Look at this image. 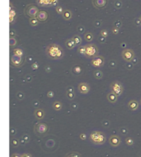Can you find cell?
Masks as SVG:
<instances>
[{
    "instance_id": "55",
    "label": "cell",
    "mask_w": 141,
    "mask_h": 157,
    "mask_svg": "<svg viewBox=\"0 0 141 157\" xmlns=\"http://www.w3.org/2000/svg\"><path fill=\"white\" fill-rule=\"evenodd\" d=\"M26 60H27V62H31V61H33V57L31 56H29L26 57Z\"/></svg>"
},
{
    "instance_id": "19",
    "label": "cell",
    "mask_w": 141,
    "mask_h": 157,
    "mask_svg": "<svg viewBox=\"0 0 141 157\" xmlns=\"http://www.w3.org/2000/svg\"><path fill=\"white\" fill-rule=\"evenodd\" d=\"M127 106L130 111H136L137 109L139 108V103L136 100L132 99L128 103Z\"/></svg>"
},
{
    "instance_id": "54",
    "label": "cell",
    "mask_w": 141,
    "mask_h": 157,
    "mask_svg": "<svg viewBox=\"0 0 141 157\" xmlns=\"http://www.w3.org/2000/svg\"><path fill=\"white\" fill-rule=\"evenodd\" d=\"M101 21H96L95 23H94V26H96V27H99V26H101Z\"/></svg>"
},
{
    "instance_id": "59",
    "label": "cell",
    "mask_w": 141,
    "mask_h": 157,
    "mask_svg": "<svg viewBox=\"0 0 141 157\" xmlns=\"http://www.w3.org/2000/svg\"><path fill=\"white\" fill-rule=\"evenodd\" d=\"M45 70L49 73V72H50V68H46V67H45Z\"/></svg>"
},
{
    "instance_id": "7",
    "label": "cell",
    "mask_w": 141,
    "mask_h": 157,
    "mask_svg": "<svg viewBox=\"0 0 141 157\" xmlns=\"http://www.w3.org/2000/svg\"><path fill=\"white\" fill-rule=\"evenodd\" d=\"M135 54L132 49H124L121 52V57L126 62H131L135 59Z\"/></svg>"
},
{
    "instance_id": "36",
    "label": "cell",
    "mask_w": 141,
    "mask_h": 157,
    "mask_svg": "<svg viewBox=\"0 0 141 157\" xmlns=\"http://www.w3.org/2000/svg\"><path fill=\"white\" fill-rule=\"evenodd\" d=\"M64 157H82V156L78 152H70L67 154Z\"/></svg>"
},
{
    "instance_id": "21",
    "label": "cell",
    "mask_w": 141,
    "mask_h": 157,
    "mask_svg": "<svg viewBox=\"0 0 141 157\" xmlns=\"http://www.w3.org/2000/svg\"><path fill=\"white\" fill-rule=\"evenodd\" d=\"M62 17H63V18H64V20L69 21V20H70L72 17H73V13L71 12L70 10H69V9H64V13L62 14Z\"/></svg>"
},
{
    "instance_id": "48",
    "label": "cell",
    "mask_w": 141,
    "mask_h": 157,
    "mask_svg": "<svg viewBox=\"0 0 141 157\" xmlns=\"http://www.w3.org/2000/svg\"><path fill=\"white\" fill-rule=\"evenodd\" d=\"M16 134H17V129H15V128H13V127H12V128L10 129V135L13 136H15Z\"/></svg>"
},
{
    "instance_id": "15",
    "label": "cell",
    "mask_w": 141,
    "mask_h": 157,
    "mask_svg": "<svg viewBox=\"0 0 141 157\" xmlns=\"http://www.w3.org/2000/svg\"><path fill=\"white\" fill-rule=\"evenodd\" d=\"M75 96H76V94H75L74 88V87L69 86L66 89L67 98H68L69 100H74L75 98Z\"/></svg>"
},
{
    "instance_id": "53",
    "label": "cell",
    "mask_w": 141,
    "mask_h": 157,
    "mask_svg": "<svg viewBox=\"0 0 141 157\" xmlns=\"http://www.w3.org/2000/svg\"><path fill=\"white\" fill-rule=\"evenodd\" d=\"M127 63H129V64L125 66L126 69H127V70H132L133 67H134V65H133V64H130V62H127Z\"/></svg>"
},
{
    "instance_id": "49",
    "label": "cell",
    "mask_w": 141,
    "mask_h": 157,
    "mask_svg": "<svg viewBox=\"0 0 141 157\" xmlns=\"http://www.w3.org/2000/svg\"><path fill=\"white\" fill-rule=\"evenodd\" d=\"M120 132H121V134L122 135H125V134H127V129H125V127H122V128H120Z\"/></svg>"
},
{
    "instance_id": "34",
    "label": "cell",
    "mask_w": 141,
    "mask_h": 157,
    "mask_svg": "<svg viewBox=\"0 0 141 157\" xmlns=\"http://www.w3.org/2000/svg\"><path fill=\"white\" fill-rule=\"evenodd\" d=\"M19 145H20V140L17 139V138H13V139L12 140V146H13V147L16 148V147H18Z\"/></svg>"
},
{
    "instance_id": "12",
    "label": "cell",
    "mask_w": 141,
    "mask_h": 157,
    "mask_svg": "<svg viewBox=\"0 0 141 157\" xmlns=\"http://www.w3.org/2000/svg\"><path fill=\"white\" fill-rule=\"evenodd\" d=\"M17 16H18V13H17L16 9L13 6L12 3H10V9H9V22H10V24H13L16 22Z\"/></svg>"
},
{
    "instance_id": "42",
    "label": "cell",
    "mask_w": 141,
    "mask_h": 157,
    "mask_svg": "<svg viewBox=\"0 0 141 157\" xmlns=\"http://www.w3.org/2000/svg\"><path fill=\"white\" fill-rule=\"evenodd\" d=\"M119 31L120 28H118V27H116V26H115L111 28V31H112V33H113L114 35H117V34L119 33Z\"/></svg>"
},
{
    "instance_id": "5",
    "label": "cell",
    "mask_w": 141,
    "mask_h": 157,
    "mask_svg": "<svg viewBox=\"0 0 141 157\" xmlns=\"http://www.w3.org/2000/svg\"><path fill=\"white\" fill-rule=\"evenodd\" d=\"M110 88L112 93H114L115 94H116L117 96H120L124 92V87L122 83L120 81H113L112 83L110 84Z\"/></svg>"
},
{
    "instance_id": "46",
    "label": "cell",
    "mask_w": 141,
    "mask_h": 157,
    "mask_svg": "<svg viewBox=\"0 0 141 157\" xmlns=\"http://www.w3.org/2000/svg\"><path fill=\"white\" fill-rule=\"evenodd\" d=\"M121 25H122V22H121L120 20H116L114 23V26H116V27H118V28H120V27L121 26Z\"/></svg>"
},
{
    "instance_id": "56",
    "label": "cell",
    "mask_w": 141,
    "mask_h": 157,
    "mask_svg": "<svg viewBox=\"0 0 141 157\" xmlns=\"http://www.w3.org/2000/svg\"><path fill=\"white\" fill-rule=\"evenodd\" d=\"M22 157H32V156L29 153H24L22 155Z\"/></svg>"
},
{
    "instance_id": "27",
    "label": "cell",
    "mask_w": 141,
    "mask_h": 157,
    "mask_svg": "<svg viewBox=\"0 0 141 157\" xmlns=\"http://www.w3.org/2000/svg\"><path fill=\"white\" fill-rule=\"evenodd\" d=\"M93 75H94L95 78L101 79V78L103 77V73H102V71H101L100 70H96L93 71Z\"/></svg>"
},
{
    "instance_id": "39",
    "label": "cell",
    "mask_w": 141,
    "mask_h": 157,
    "mask_svg": "<svg viewBox=\"0 0 141 157\" xmlns=\"http://www.w3.org/2000/svg\"><path fill=\"white\" fill-rule=\"evenodd\" d=\"M108 35H109V33H108V31H107V30H106V29H102V30L101 31V32H100V36H104V37H106V38L108 36Z\"/></svg>"
},
{
    "instance_id": "23",
    "label": "cell",
    "mask_w": 141,
    "mask_h": 157,
    "mask_svg": "<svg viewBox=\"0 0 141 157\" xmlns=\"http://www.w3.org/2000/svg\"><path fill=\"white\" fill-rule=\"evenodd\" d=\"M52 108L55 111H56V112H59V111H60L63 108V104H62L61 102H60V101H55L53 103V104H52Z\"/></svg>"
},
{
    "instance_id": "41",
    "label": "cell",
    "mask_w": 141,
    "mask_h": 157,
    "mask_svg": "<svg viewBox=\"0 0 141 157\" xmlns=\"http://www.w3.org/2000/svg\"><path fill=\"white\" fill-rule=\"evenodd\" d=\"M39 66H40V65H39V63H38V62H33V63H32V65H31V69L34 70H38Z\"/></svg>"
},
{
    "instance_id": "22",
    "label": "cell",
    "mask_w": 141,
    "mask_h": 157,
    "mask_svg": "<svg viewBox=\"0 0 141 157\" xmlns=\"http://www.w3.org/2000/svg\"><path fill=\"white\" fill-rule=\"evenodd\" d=\"M65 46H66V47L69 49V50H72V49L74 48L75 46H77L76 44H75L74 41L73 40V38L67 39L66 41H65Z\"/></svg>"
},
{
    "instance_id": "30",
    "label": "cell",
    "mask_w": 141,
    "mask_h": 157,
    "mask_svg": "<svg viewBox=\"0 0 141 157\" xmlns=\"http://www.w3.org/2000/svg\"><path fill=\"white\" fill-rule=\"evenodd\" d=\"M85 51H86V46H79L78 47V53L82 56H85Z\"/></svg>"
},
{
    "instance_id": "31",
    "label": "cell",
    "mask_w": 141,
    "mask_h": 157,
    "mask_svg": "<svg viewBox=\"0 0 141 157\" xmlns=\"http://www.w3.org/2000/svg\"><path fill=\"white\" fill-rule=\"evenodd\" d=\"M17 39L15 38V37H10V39H9V46H10V47H13L15 46L16 45H17Z\"/></svg>"
},
{
    "instance_id": "52",
    "label": "cell",
    "mask_w": 141,
    "mask_h": 157,
    "mask_svg": "<svg viewBox=\"0 0 141 157\" xmlns=\"http://www.w3.org/2000/svg\"><path fill=\"white\" fill-rule=\"evenodd\" d=\"M79 138L81 140H83V141H84V140H86V138H87V135H86L85 133H81L79 135Z\"/></svg>"
},
{
    "instance_id": "3",
    "label": "cell",
    "mask_w": 141,
    "mask_h": 157,
    "mask_svg": "<svg viewBox=\"0 0 141 157\" xmlns=\"http://www.w3.org/2000/svg\"><path fill=\"white\" fill-rule=\"evenodd\" d=\"M48 125L46 123H44V122H37L34 126V132H35V135L39 136V137L46 135L48 133Z\"/></svg>"
},
{
    "instance_id": "8",
    "label": "cell",
    "mask_w": 141,
    "mask_h": 157,
    "mask_svg": "<svg viewBox=\"0 0 141 157\" xmlns=\"http://www.w3.org/2000/svg\"><path fill=\"white\" fill-rule=\"evenodd\" d=\"M104 64H105V59L101 56H97L94 57L91 61V65L93 67H97V68H101L104 66Z\"/></svg>"
},
{
    "instance_id": "35",
    "label": "cell",
    "mask_w": 141,
    "mask_h": 157,
    "mask_svg": "<svg viewBox=\"0 0 141 157\" xmlns=\"http://www.w3.org/2000/svg\"><path fill=\"white\" fill-rule=\"evenodd\" d=\"M122 5H123L122 4V2H121L120 0H115V1L114 6L115 9H121V8H122Z\"/></svg>"
},
{
    "instance_id": "43",
    "label": "cell",
    "mask_w": 141,
    "mask_h": 157,
    "mask_svg": "<svg viewBox=\"0 0 141 157\" xmlns=\"http://www.w3.org/2000/svg\"><path fill=\"white\" fill-rule=\"evenodd\" d=\"M77 31H78V32H79V33H84V31H85V28H84V26L79 25L78 27H77Z\"/></svg>"
},
{
    "instance_id": "32",
    "label": "cell",
    "mask_w": 141,
    "mask_h": 157,
    "mask_svg": "<svg viewBox=\"0 0 141 157\" xmlns=\"http://www.w3.org/2000/svg\"><path fill=\"white\" fill-rule=\"evenodd\" d=\"M22 141L27 144V143H28L29 141H30V140H31V137H30V136L28 135V134H27V133H25V134H23L22 136Z\"/></svg>"
},
{
    "instance_id": "4",
    "label": "cell",
    "mask_w": 141,
    "mask_h": 157,
    "mask_svg": "<svg viewBox=\"0 0 141 157\" xmlns=\"http://www.w3.org/2000/svg\"><path fill=\"white\" fill-rule=\"evenodd\" d=\"M85 46H86L85 56L87 58H94L97 56L99 49L96 44H88V45H85Z\"/></svg>"
},
{
    "instance_id": "28",
    "label": "cell",
    "mask_w": 141,
    "mask_h": 157,
    "mask_svg": "<svg viewBox=\"0 0 141 157\" xmlns=\"http://www.w3.org/2000/svg\"><path fill=\"white\" fill-rule=\"evenodd\" d=\"M13 52V55H16V56H19L22 57L24 56V51L21 48H14Z\"/></svg>"
},
{
    "instance_id": "44",
    "label": "cell",
    "mask_w": 141,
    "mask_h": 157,
    "mask_svg": "<svg viewBox=\"0 0 141 157\" xmlns=\"http://www.w3.org/2000/svg\"><path fill=\"white\" fill-rule=\"evenodd\" d=\"M102 126L104 127H106V128H108V127H110V122L108 120H103L102 121Z\"/></svg>"
},
{
    "instance_id": "9",
    "label": "cell",
    "mask_w": 141,
    "mask_h": 157,
    "mask_svg": "<svg viewBox=\"0 0 141 157\" xmlns=\"http://www.w3.org/2000/svg\"><path fill=\"white\" fill-rule=\"evenodd\" d=\"M11 63L13 67L18 68V67H21L23 65V57L19 56H16V55H13L11 56Z\"/></svg>"
},
{
    "instance_id": "60",
    "label": "cell",
    "mask_w": 141,
    "mask_h": 157,
    "mask_svg": "<svg viewBox=\"0 0 141 157\" xmlns=\"http://www.w3.org/2000/svg\"><path fill=\"white\" fill-rule=\"evenodd\" d=\"M140 22H141V16H140Z\"/></svg>"
},
{
    "instance_id": "61",
    "label": "cell",
    "mask_w": 141,
    "mask_h": 157,
    "mask_svg": "<svg viewBox=\"0 0 141 157\" xmlns=\"http://www.w3.org/2000/svg\"><path fill=\"white\" fill-rule=\"evenodd\" d=\"M140 105H141V98H140Z\"/></svg>"
},
{
    "instance_id": "13",
    "label": "cell",
    "mask_w": 141,
    "mask_h": 157,
    "mask_svg": "<svg viewBox=\"0 0 141 157\" xmlns=\"http://www.w3.org/2000/svg\"><path fill=\"white\" fill-rule=\"evenodd\" d=\"M108 141H109V144H110L112 147H117V146H119L120 143H121L120 138L118 136L116 135L111 136L110 137H109Z\"/></svg>"
},
{
    "instance_id": "40",
    "label": "cell",
    "mask_w": 141,
    "mask_h": 157,
    "mask_svg": "<svg viewBox=\"0 0 141 157\" xmlns=\"http://www.w3.org/2000/svg\"><path fill=\"white\" fill-rule=\"evenodd\" d=\"M70 107L73 110H77V109L79 108V103H76V102H73V103H71Z\"/></svg>"
},
{
    "instance_id": "58",
    "label": "cell",
    "mask_w": 141,
    "mask_h": 157,
    "mask_svg": "<svg viewBox=\"0 0 141 157\" xmlns=\"http://www.w3.org/2000/svg\"><path fill=\"white\" fill-rule=\"evenodd\" d=\"M125 46H126V43H125V42H122V43L120 44V47L125 49Z\"/></svg>"
},
{
    "instance_id": "26",
    "label": "cell",
    "mask_w": 141,
    "mask_h": 157,
    "mask_svg": "<svg viewBox=\"0 0 141 157\" xmlns=\"http://www.w3.org/2000/svg\"><path fill=\"white\" fill-rule=\"evenodd\" d=\"M39 20L37 19L36 17H34V18H30L29 19V23H30V25L31 26H38V24H39Z\"/></svg>"
},
{
    "instance_id": "50",
    "label": "cell",
    "mask_w": 141,
    "mask_h": 157,
    "mask_svg": "<svg viewBox=\"0 0 141 157\" xmlns=\"http://www.w3.org/2000/svg\"><path fill=\"white\" fill-rule=\"evenodd\" d=\"M17 36V33L14 30H10V37H15Z\"/></svg>"
},
{
    "instance_id": "17",
    "label": "cell",
    "mask_w": 141,
    "mask_h": 157,
    "mask_svg": "<svg viewBox=\"0 0 141 157\" xmlns=\"http://www.w3.org/2000/svg\"><path fill=\"white\" fill-rule=\"evenodd\" d=\"M36 18H37V19L39 20V22H46L47 19H48V13H46L45 11L41 10V11H39V13L37 14Z\"/></svg>"
},
{
    "instance_id": "18",
    "label": "cell",
    "mask_w": 141,
    "mask_h": 157,
    "mask_svg": "<svg viewBox=\"0 0 141 157\" xmlns=\"http://www.w3.org/2000/svg\"><path fill=\"white\" fill-rule=\"evenodd\" d=\"M71 72L74 75L77 76V75H81L83 74L84 70H83V68L80 66H74L71 68Z\"/></svg>"
},
{
    "instance_id": "25",
    "label": "cell",
    "mask_w": 141,
    "mask_h": 157,
    "mask_svg": "<svg viewBox=\"0 0 141 157\" xmlns=\"http://www.w3.org/2000/svg\"><path fill=\"white\" fill-rule=\"evenodd\" d=\"M72 38H73V40L74 41V42L77 46H79L80 45L82 44L83 40H82V37H81L79 35H74Z\"/></svg>"
},
{
    "instance_id": "16",
    "label": "cell",
    "mask_w": 141,
    "mask_h": 157,
    "mask_svg": "<svg viewBox=\"0 0 141 157\" xmlns=\"http://www.w3.org/2000/svg\"><path fill=\"white\" fill-rule=\"evenodd\" d=\"M34 116H35V118L37 120H42L45 118V111L43 109L38 108L35 109Z\"/></svg>"
},
{
    "instance_id": "10",
    "label": "cell",
    "mask_w": 141,
    "mask_h": 157,
    "mask_svg": "<svg viewBox=\"0 0 141 157\" xmlns=\"http://www.w3.org/2000/svg\"><path fill=\"white\" fill-rule=\"evenodd\" d=\"M36 4L40 7L49 8L57 5L58 0H36Z\"/></svg>"
},
{
    "instance_id": "45",
    "label": "cell",
    "mask_w": 141,
    "mask_h": 157,
    "mask_svg": "<svg viewBox=\"0 0 141 157\" xmlns=\"http://www.w3.org/2000/svg\"><path fill=\"white\" fill-rule=\"evenodd\" d=\"M25 80H26L27 82H28V83H30V82H31V81L33 80V77L31 76V74H27V75L25 76Z\"/></svg>"
},
{
    "instance_id": "57",
    "label": "cell",
    "mask_w": 141,
    "mask_h": 157,
    "mask_svg": "<svg viewBox=\"0 0 141 157\" xmlns=\"http://www.w3.org/2000/svg\"><path fill=\"white\" fill-rule=\"evenodd\" d=\"M11 157H22V156H20L18 153H14V154H13V155L11 156Z\"/></svg>"
},
{
    "instance_id": "37",
    "label": "cell",
    "mask_w": 141,
    "mask_h": 157,
    "mask_svg": "<svg viewBox=\"0 0 141 157\" xmlns=\"http://www.w3.org/2000/svg\"><path fill=\"white\" fill-rule=\"evenodd\" d=\"M108 66H109V67L111 68V69H115V68L116 67V66H117V64H116V62H115L114 60H111V61H109V62H108Z\"/></svg>"
},
{
    "instance_id": "6",
    "label": "cell",
    "mask_w": 141,
    "mask_h": 157,
    "mask_svg": "<svg viewBox=\"0 0 141 157\" xmlns=\"http://www.w3.org/2000/svg\"><path fill=\"white\" fill-rule=\"evenodd\" d=\"M38 13H39V9L34 4L27 5L26 8L24 9V14H25V16L30 17V18L36 17Z\"/></svg>"
},
{
    "instance_id": "11",
    "label": "cell",
    "mask_w": 141,
    "mask_h": 157,
    "mask_svg": "<svg viewBox=\"0 0 141 157\" xmlns=\"http://www.w3.org/2000/svg\"><path fill=\"white\" fill-rule=\"evenodd\" d=\"M78 89H79L80 93H82V94H87V93H88L89 91H90L91 87H90L89 83H86V82H81V83H79V85H78Z\"/></svg>"
},
{
    "instance_id": "38",
    "label": "cell",
    "mask_w": 141,
    "mask_h": 157,
    "mask_svg": "<svg viewBox=\"0 0 141 157\" xmlns=\"http://www.w3.org/2000/svg\"><path fill=\"white\" fill-rule=\"evenodd\" d=\"M125 143L127 146H133L134 145V140L131 138V137H127L126 139H125Z\"/></svg>"
},
{
    "instance_id": "24",
    "label": "cell",
    "mask_w": 141,
    "mask_h": 157,
    "mask_svg": "<svg viewBox=\"0 0 141 157\" xmlns=\"http://www.w3.org/2000/svg\"><path fill=\"white\" fill-rule=\"evenodd\" d=\"M84 40H85L86 41H88V42H91V41L93 40V38H94L93 33H92V32H90V31H88V32L84 33Z\"/></svg>"
},
{
    "instance_id": "33",
    "label": "cell",
    "mask_w": 141,
    "mask_h": 157,
    "mask_svg": "<svg viewBox=\"0 0 141 157\" xmlns=\"http://www.w3.org/2000/svg\"><path fill=\"white\" fill-rule=\"evenodd\" d=\"M55 11H56V13H57L58 14L62 15L63 13H64V8H63L62 6H60V5H57V6L55 7Z\"/></svg>"
},
{
    "instance_id": "1",
    "label": "cell",
    "mask_w": 141,
    "mask_h": 157,
    "mask_svg": "<svg viewBox=\"0 0 141 157\" xmlns=\"http://www.w3.org/2000/svg\"><path fill=\"white\" fill-rule=\"evenodd\" d=\"M46 56L50 60H61L64 56V51L60 45L55 43L49 44L45 48Z\"/></svg>"
},
{
    "instance_id": "47",
    "label": "cell",
    "mask_w": 141,
    "mask_h": 157,
    "mask_svg": "<svg viewBox=\"0 0 141 157\" xmlns=\"http://www.w3.org/2000/svg\"><path fill=\"white\" fill-rule=\"evenodd\" d=\"M98 41H99V42H101V43H106V37H104V36H100L99 37H98Z\"/></svg>"
},
{
    "instance_id": "20",
    "label": "cell",
    "mask_w": 141,
    "mask_h": 157,
    "mask_svg": "<svg viewBox=\"0 0 141 157\" xmlns=\"http://www.w3.org/2000/svg\"><path fill=\"white\" fill-rule=\"evenodd\" d=\"M106 98H107V100L109 101L111 103H116V102H117V99H118V96H117L116 94H115L114 93H112V92L108 93Z\"/></svg>"
},
{
    "instance_id": "29",
    "label": "cell",
    "mask_w": 141,
    "mask_h": 157,
    "mask_svg": "<svg viewBox=\"0 0 141 157\" xmlns=\"http://www.w3.org/2000/svg\"><path fill=\"white\" fill-rule=\"evenodd\" d=\"M25 93L22 91H18L17 93H16V97L19 101H22L24 98H25Z\"/></svg>"
},
{
    "instance_id": "2",
    "label": "cell",
    "mask_w": 141,
    "mask_h": 157,
    "mask_svg": "<svg viewBox=\"0 0 141 157\" xmlns=\"http://www.w3.org/2000/svg\"><path fill=\"white\" fill-rule=\"evenodd\" d=\"M89 140L93 144L101 146L106 142V136L102 131H94L91 132V134L89 136Z\"/></svg>"
},
{
    "instance_id": "14",
    "label": "cell",
    "mask_w": 141,
    "mask_h": 157,
    "mask_svg": "<svg viewBox=\"0 0 141 157\" xmlns=\"http://www.w3.org/2000/svg\"><path fill=\"white\" fill-rule=\"evenodd\" d=\"M107 0H93V5L97 9H102L106 8Z\"/></svg>"
},
{
    "instance_id": "51",
    "label": "cell",
    "mask_w": 141,
    "mask_h": 157,
    "mask_svg": "<svg viewBox=\"0 0 141 157\" xmlns=\"http://www.w3.org/2000/svg\"><path fill=\"white\" fill-rule=\"evenodd\" d=\"M54 95H55V93H54L53 91H49L47 93V97L50 98H53Z\"/></svg>"
}]
</instances>
